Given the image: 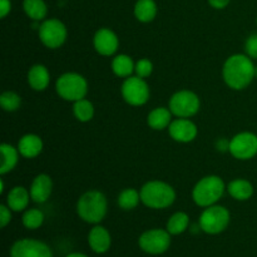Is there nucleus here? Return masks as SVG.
I'll use <instances>...</instances> for the list:
<instances>
[{
    "label": "nucleus",
    "instance_id": "nucleus-25",
    "mask_svg": "<svg viewBox=\"0 0 257 257\" xmlns=\"http://www.w3.org/2000/svg\"><path fill=\"white\" fill-rule=\"evenodd\" d=\"M23 9L32 22H43L48 15V7L44 0H23Z\"/></svg>",
    "mask_w": 257,
    "mask_h": 257
},
{
    "label": "nucleus",
    "instance_id": "nucleus-34",
    "mask_svg": "<svg viewBox=\"0 0 257 257\" xmlns=\"http://www.w3.org/2000/svg\"><path fill=\"white\" fill-rule=\"evenodd\" d=\"M215 148L221 153H225L230 151V140L227 138H218L215 143Z\"/></svg>",
    "mask_w": 257,
    "mask_h": 257
},
{
    "label": "nucleus",
    "instance_id": "nucleus-35",
    "mask_svg": "<svg viewBox=\"0 0 257 257\" xmlns=\"http://www.w3.org/2000/svg\"><path fill=\"white\" fill-rule=\"evenodd\" d=\"M12 12V0H0V18L4 19Z\"/></svg>",
    "mask_w": 257,
    "mask_h": 257
},
{
    "label": "nucleus",
    "instance_id": "nucleus-14",
    "mask_svg": "<svg viewBox=\"0 0 257 257\" xmlns=\"http://www.w3.org/2000/svg\"><path fill=\"white\" fill-rule=\"evenodd\" d=\"M168 135L178 143H190L196 140L198 128L190 118H176L167 128Z\"/></svg>",
    "mask_w": 257,
    "mask_h": 257
},
{
    "label": "nucleus",
    "instance_id": "nucleus-36",
    "mask_svg": "<svg viewBox=\"0 0 257 257\" xmlns=\"http://www.w3.org/2000/svg\"><path fill=\"white\" fill-rule=\"evenodd\" d=\"M230 2L231 0H207V3L210 4V7L213 8V9H217V10L225 9V8L230 4Z\"/></svg>",
    "mask_w": 257,
    "mask_h": 257
},
{
    "label": "nucleus",
    "instance_id": "nucleus-18",
    "mask_svg": "<svg viewBox=\"0 0 257 257\" xmlns=\"http://www.w3.org/2000/svg\"><path fill=\"white\" fill-rule=\"evenodd\" d=\"M27 80L29 87L35 92H43L50 84V73L43 64H34L28 70Z\"/></svg>",
    "mask_w": 257,
    "mask_h": 257
},
{
    "label": "nucleus",
    "instance_id": "nucleus-11",
    "mask_svg": "<svg viewBox=\"0 0 257 257\" xmlns=\"http://www.w3.org/2000/svg\"><path fill=\"white\" fill-rule=\"evenodd\" d=\"M238 161H250L257 156V135L253 132H240L230 140V151Z\"/></svg>",
    "mask_w": 257,
    "mask_h": 257
},
{
    "label": "nucleus",
    "instance_id": "nucleus-27",
    "mask_svg": "<svg viewBox=\"0 0 257 257\" xmlns=\"http://www.w3.org/2000/svg\"><path fill=\"white\" fill-rule=\"evenodd\" d=\"M118 207L123 211L135 210L141 203V192L136 188H124L117 197Z\"/></svg>",
    "mask_w": 257,
    "mask_h": 257
},
{
    "label": "nucleus",
    "instance_id": "nucleus-1",
    "mask_svg": "<svg viewBox=\"0 0 257 257\" xmlns=\"http://www.w3.org/2000/svg\"><path fill=\"white\" fill-rule=\"evenodd\" d=\"M253 60L247 54L230 55L222 67V78L225 84L233 90H243L255 79Z\"/></svg>",
    "mask_w": 257,
    "mask_h": 257
},
{
    "label": "nucleus",
    "instance_id": "nucleus-32",
    "mask_svg": "<svg viewBox=\"0 0 257 257\" xmlns=\"http://www.w3.org/2000/svg\"><path fill=\"white\" fill-rule=\"evenodd\" d=\"M245 54L252 60H257V33L248 35L245 42Z\"/></svg>",
    "mask_w": 257,
    "mask_h": 257
},
{
    "label": "nucleus",
    "instance_id": "nucleus-13",
    "mask_svg": "<svg viewBox=\"0 0 257 257\" xmlns=\"http://www.w3.org/2000/svg\"><path fill=\"white\" fill-rule=\"evenodd\" d=\"M93 47L102 57H113L119 48L118 35L109 28H100L94 33Z\"/></svg>",
    "mask_w": 257,
    "mask_h": 257
},
{
    "label": "nucleus",
    "instance_id": "nucleus-39",
    "mask_svg": "<svg viewBox=\"0 0 257 257\" xmlns=\"http://www.w3.org/2000/svg\"><path fill=\"white\" fill-rule=\"evenodd\" d=\"M256 25H257V18H256Z\"/></svg>",
    "mask_w": 257,
    "mask_h": 257
},
{
    "label": "nucleus",
    "instance_id": "nucleus-38",
    "mask_svg": "<svg viewBox=\"0 0 257 257\" xmlns=\"http://www.w3.org/2000/svg\"><path fill=\"white\" fill-rule=\"evenodd\" d=\"M255 79H257V65H256V68H255Z\"/></svg>",
    "mask_w": 257,
    "mask_h": 257
},
{
    "label": "nucleus",
    "instance_id": "nucleus-7",
    "mask_svg": "<svg viewBox=\"0 0 257 257\" xmlns=\"http://www.w3.org/2000/svg\"><path fill=\"white\" fill-rule=\"evenodd\" d=\"M168 108L176 118H192L201 108V99L195 92L188 89L173 93L168 100Z\"/></svg>",
    "mask_w": 257,
    "mask_h": 257
},
{
    "label": "nucleus",
    "instance_id": "nucleus-20",
    "mask_svg": "<svg viewBox=\"0 0 257 257\" xmlns=\"http://www.w3.org/2000/svg\"><path fill=\"white\" fill-rule=\"evenodd\" d=\"M173 114L168 107H157L147 115V124L153 131H163L170 127Z\"/></svg>",
    "mask_w": 257,
    "mask_h": 257
},
{
    "label": "nucleus",
    "instance_id": "nucleus-31",
    "mask_svg": "<svg viewBox=\"0 0 257 257\" xmlns=\"http://www.w3.org/2000/svg\"><path fill=\"white\" fill-rule=\"evenodd\" d=\"M135 73L137 77L143 78V79L151 77V74L153 73V63L148 58H142V59L137 60Z\"/></svg>",
    "mask_w": 257,
    "mask_h": 257
},
{
    "label": "nucleus",
    "instance_id": "nucleus-4",
    "mask_svg": "<svg viewBox=\"0 0 257 257\" xmlns=\"http://www.w3.org/2000/svg\"><path fill=\"white\" fill-rule=\"evenodd\" d=\"M227 191L225 181L216 175L201 178L192 190V200L198 207H210L216 205Z\"/></svg>",
    "mask_w": 257,
    "mask_h": 257
},
{
    "label": "nucleus",
    "instance_id": "nucleus-19",
    "mask_svg": "<svg viewBox=\"0 0 257 257\" xmlns=\"http://www.w3.org/2000/svg\"><path fill=\"white\" fill-rule=\"evenodd\" d=\"M30 192L23 186H14L7 195V205L13 212H24L29 206Z\"/></svg>",
    "mask_w": 257,
    "mask_h": 257
},
{
    "label": "nucleus",
    "instance_id": "nucleus-10",
    "mask_svg": "<svg viewBox=\"0 0 257 257\" xmlns=\"http://www.w3.org/2000/svg\"><path fill=\"white\" fill-rule=\"evenodd\" d=\"M39 40L48 49H58L65 43L68 38V29L62 20L57 18L43 20L38 29Z\"/></svg>",
    "mask_w": 257,
    "mask_h": 257
},
{
    "label": "nucleus",
    "instance_id": "nucleus-2",
    "mask_svg": "<svg viewBox=\"0 0 257 257\" xmlns=\"http://www.w3.org/2000/svg\"><path fill=\"white\" fill-rule=\"evenodd\" d=\"M75 210L82 221L89 225H99L107 216L108 200L100 191H87L78 198Z\"/></svg>",
    "mask_w": 257,
    "mask_h": 257
},
{
    "label": "nucleus",
    "instance_id": "nucleus-37",
    "mask_svg": "<svg viewBox=\"0 0 257 257\" xmlns=\"http://www.w3.org/2000/svg\"><path fill=\"white\" fill-rule=\"evenodd\" d=\"M65 257H89V256L85 255V253H83V252H70V253H68Z\"/></svg>",
    "mask_w": 257,
    "mask_h": 257
},
{
    "label": "nucleus",
    "instance_id": "nucleus-23",
    "mask_svg": "<svg viewBox=\"0 0 257 257\" xmlns=\"http://www.w3.org/2000/svg\"><path fill=\"white\" fill-rule=\"evenodd\" d=\"M110 68L115 77L118 78H128L133 75L136 69V63L128 54H117L112 59Z\"/></svg>",
    "mask_w": 257,
    "mask_h": 257
},
{
    "label": "nucleus",
    "instance_id": "nucleus-8",
    "mask_svg": "<svg viewBox=\"0 0 257 257\" xmlns=\"http://www.w3.org/2000/svg\"><path fill=\"white\" fill-rule=\"evenodd\" d=\"M123 100L132 107H141L150 100V85L143 78L131 75L125 78L120 87Z\"/></svg>",
    "mask_w": 257,
    "mask_h": 257
},
{
    "label": "nucleus",
    "instance_id": "nucleus-6",
    "mask_svg": "<svg viewBox=\"0 0 257 257\" xmlns=\"http://www.w3.org/2000/svg\"><path fill=\"white\" fill-rule=\"evenodd\" d=\"M231 221V213L225 206L213 205L206 207L198 218L202 232L207 235H220L228 227Z\"/></svg>",
    "mask_w": 257,
    "mask_h": 257
},
{
    "label": "nucleus",
    "instance_id": "nucleus-17",
    "mask_svg": "<svg viewBox=\"0 0 257 257\" xmlns=\"http://www.w3.org/2000/svg\"><path fill=\"white\" fill-rule=\"evenodd\" d=\"M17 147L22 157L32 160V158L38 157L43 152L44 143H43V140L38 135L28 133V135H24L20 138Z\"/></svg>",
    "mask_w": 257,
    "mask_h": 257
},
{
    "label": "nucleus",
    "instance_id": "nucleus-15",
    "mask_svg": "<svg viewBox=\"0 0 257 257\" xmlns=\"http://www.w3.org/2000/svg\"><path fill=\"white\" fill-rule=\"evenodd\" d=\"M30 197L35 203H45L53 192V181L47 173H39L32 181L29 188Z\"/></svg>",
    "mask_w": 257,
    "mask_h": 257
},
{
    "label": "nucleus",
    "instance_id": "nucleus-30",
    "mask_svg": "<svg viewBox=\"0 0 257 257\" xmlns=\"http://www.w3.org/2000/svg\"><path fill=\"white\" fill-rule=\"evenodd\" d=\"M0 105L5 112H17L22 105V97L14 90H5L0 94Z\"/></svg>",
    "mask_w": 257,
    "mask_h": 257
},
{
    "label": "nucleus",
    "instance_id": "nucleus-5",
    "mask_svg": "<svg viewBox=\"0 0 257 257\" xmlns=\"http://www.w3.org/2000/svg\"><path fill=\"white\" fill-rule=\"evenodd\" d=\"M55 92L62 99L74 103L85 98L88 93V82L77 72L63 73L55 82Z\"/></svg>",
    "mask_w": 257,
    "mask_h": 257
},
{
    "label": "nucleus",
    "instance_id": "nucleus-3",
    "mask_svg": "<svg viewBox=\"0 0 257 257\" xmlns=\"http://www.w3.org/2000/svg\"><path fill=\"white\" fill-rule=\"evenodd\" d=\"M141 202L152 210H165L175 203L177 195L170 183L165 181H148L141 187Z\"/></svg>",
    "mask_w": 257,
    "mask_h": 257
},
{
    "label": "nucleus",
    "instance_id": "nucleus-12",
    "mask_svg": "<svg viewBox=\"0 0 257 257\" xmlns=\"http://www.w3.org/2000/svg\"><path fill=\"white\" fill-rule=\"evenodd\" d=\"M10 257H54L48 243L37 238H20L10 247Z\"/></svg>",
    "mask_w": 257,
    "mask_h": 257
},
{
    "label": "nucleus",
    "instance_id": "nucleus-29",
    "mask_svg": "<svg viewBox=\"0 0 257 257\" xmlns=\"http://www.w3.org/2000/svg\"><path fill=\"white\" fill-rule=\"evenodd\" d=\"M45 221V215L39 208H27L23 213L22 223L27 230H38L43 226Z\"/></svg>",
    "mask_w": 257,
    "mask_h": 257
},
{
    "label": "nucleus",
    "instance_id": "nucleus-28",
    "mask_svg": "<svg viewBox=\"0 0 257 257\" xmlns=\"http://www.w3.org/2000/svg\"><path fill=\"white\" fill-rule=\"evenodd\" d=\"M94 105L87 98L77 100L73 103V114H74L75 119L79 120L82 123L90 122L94 117Z\"/></svg>",
    "mask_w": 257,
    "mask_h": 257
},
{
    "label": "nucleus",
    "instance_id": "nucleus-9",
    "mask_svg": "<svg viewBox=\"0 0 257 257\" xmlns=\"http://www.w3.org/2000/svg\"><path fill=\"white\" fill-rule=\"evenodd\" d=\"M172 235L163 228H151L145 231L138 238V246L143 252L152 256L167 252L172 242Z\"/></svg>",
    "mask_w": 257,
    "mask_h": 257
},
{
    "label": "nucleus",
    "instance_id": "nucleus-21",
    "mask_svg": "<svg viewBox=\"0 0 257 257\" xmlns=\"http://www.w3.org/2000/svg\"><path fill=\"white\" fill-rule=\"evenodd\" d=\"M227 192L233 200L236 201H248L253 196L255 188L253 185L248 180L245 178H236L231 181L227 185Z\"/></svg>",
    "mask_w": 257,
    "mask_h": 257
},
{
    "label": "nucleus",
    "instance_id": "nucleus-33",
    "mask_svg": "<svg viewBox=\"0 0 257 257\" xmlns=\"http://www.w3.org/2000/svg\"><path fill=\"white\" fill-rule=\"evenodd\" d=\"M13 218V211L10 210L9 206L5 203V205H0V226L2 228H5L10 222H12Z\"/></svg>",
    "mask_w": 257,
    "mask_h": 257
},
{
    "label": "nucleus",
    "instance_id": "nucleus-22",
    "mask_svg": "<svg viewBox=\"0 0 257 257\" xmlns=\"http://www.w3.org/2000/svg\"><path fill=\"white\" fill-rule=\"evenodd\" d=\"M0 152H2V165H0V175L4 176L7 173L12 172L17 167L19 162L20 153L18 147L9 145V143H3L0 146Z\"/></svg>",
    "mask_w": 257,
    "mask_h": 257
},
{
    "label": "nucleus",
    "instance_id": "nucleus-16",
    "mask_svg": "<svg viewBox=\"0 0 257 257\" xmlns=\"http://www.w3.org/2000/svg\"><path fill=\"white\" fill-rule=\"evenodd\" d=\"M88 245L93 252L102 255L112 246V236L102 225H94L88 232Z\"/></svg>",
    "mask_w": 257,
    "mask_h": 257
},
{
    "label": "nucleus",
    "instance_id": "nucleus-24",
    "mask_svg": "<svg viewBox=\"0 0 257 257\" xmlns=\"http://www.w3.org/2000/svg\"><path fill=\"white\" fill-rule=\"evenodd\" d=\"M133 13H135V17L138 22L147 24V23L153 22L156 19L158 7L155 0H137Z\"/></svg>",
    "mask_w": 257,
    "mask_h": 257
},
{
    "label": "nucleus",
    "instance_id": "nucleus-26",
    "mask_svg": "<svg viewBox=\"0 0 257 257\" xmlns=\"http://www.w3.org/2000/svg\"><path fill=\"white\" fill-rule=\"evenodd\" d=\"M190 216L183 212V211H178V212H175L168 218L167 223H166V230L172 236H178L181 233L186 232L190 228Z\"/></svg>",
    "mask_w": 257,
    "mask_h": 257
}]
</instances>
